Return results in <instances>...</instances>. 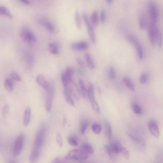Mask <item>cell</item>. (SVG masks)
<instances>
[{"mask_svg": "<svg viewBox=\"0 0 163 163\" xmlns=\"http://www.w3.org/2000/svg\"><path fill=\"white\" fill-rule=\"evenodd\" d=\"M89 154L82 149H75L71 150L64 157L67 160H72L78 161L86 160L88 158Z\"/></svg>", "mask_w": 163, "mask_h": 163, "instance_id": "6da1fadb", "label": "cell"}, {"mask_svg": "<svg viewBox=\"0 0 163 163\" xmlns=\"http://www.w3.org/2000/svg\"><path fill=\"white\" fill-rule=\"evenodd\" d=\"M21 37L25 42L30 44H33L37 41V38L30 29L27 26L23 27L21 29Z\"/></svg>", "mask_w": 163, "mask_h": 163, "instance_id": "7a4b0ae2", "label": "cell"}, {"mask_svg": "<svg viewBox=\"0 0 163 163\" xmlns=\"http://www.w3.org/2000/svg\"><path fill=\"white\" fill-rule=\"evenodd\" d=\"M127 38L136 48L137 53L139 59L142 60L144 57V52L142 46L140 44L138 39L135 36L132 35H128Z\"/></svg>", "mask_w": 163, "mask_h": 163, "instance_id": "3957f363", "label": "cell"}, {"mask_svg": "<svg viewBox=\"0 0 163 163\" xmlns=\"http://www.w3.org/2000/svg\"><path fill=\"white\" fill-rule=\"evenodd\" d=\"M159 29L157 24L149 23L148 28V35L150 43L155 45L156 43Z\"/></svg>", "mask_w": 163, "mask_h": 163, "instance_id": "277c9868", "label": "cell"}, {"mask_svg": "<svg viewBox=\"0 0 163 163\" xmlns=\"http://www.w3.org/2000/svg\"><path fill=\"white\" fill-rule=\"evenodd\" d=\"M25 136L23 134L19 135L16 138L13 149V153L15 156L20 154L22 151L25 141Z\"/></svg>", "mask_w": 163, "mask_h": 163, "instance_id": "5b68a950", "label": "cell"}, {"mask_svg": "<svg viewBox=\"0 0 163 163\" xmlns=\"http://www.w3.org/2000/svg\"><path fill=\"white\" fill-rule=\"evenodd\" d=\"M149 11L151 22L157 24L158 19V9L157 4L153 1L150 2L149 5Z\"/></svg>", "mask_w": 163, "mask_h": 163, "instance_id": "8992f818", "label": "cell"}, {"mask_svg": "<svg viewBox=\"0 0 163 163\" xmlns=\"http://www.w3.org/2000/svg\"><path fill=\"white\" fill-rule=\"evenodd\" d=\"M83 18L86 25L90 39L93 44H95L96 41V36L93 26L86 14L84 13L83 14Z\"/></svg>", "mask_w": 163, "mask_h": 163, "instance_id": "52a82bcc", "label": "cell"}, {"mask_svg": "<svg viewBox=\"0 0 163 163\" xmlns=\"http://www.w3.org/2000/svg\"><path fill=\"white\" fill-rule=\"evenodd\" d=\"M46 94L45 99V109L48 112H50L51 110L52 103L54 95V90L53 87L50 86L48 90L46 91Z\"/></svg>", "mask_w": 163, "mask_h": 163, "instance_id": "ba28073f", "label": "cell"}, {"mask_svg": "<svg viewBox=\"0 0 163 163\" xmlns=\"http://www.w3.org/2000/svg\"><path fill=\"white\" fill-rule=\"evenodd\" d=\"M45 133L44 128H42L39 130L35 137L34 147L41 148L44 142Z\"/></svg>", "mask_w": 163, "mask_h": 163, "instance_id": "9c48e42d", "label": "cell"}, {"mask_svg": "<svg viewBox=\"0 0 163 163\" xmlns=\"http://www.w3.org/2000/svg\"><path fill=\"white\" fill-rule=\"evenodd\" d=\"M67 88L69 91L71 95H72L75 99L78 100L80 97L81 94L79 88L74 81H71L68 83Z\"/></svg>", "mask_w": 163, "mask_h": 163, "instance_id": "30bf717a", "label": "cell"}, {"mask_svg": "<svg viewBox=\"0 0 163 163\" xmlns=\"http://www.w3.org/2000/svg\"><path fill=\"white\" fill-rule=\"evenodd\" d=\"M148 128L151 134L156 138H158L160 131L157 123L154 120H152L148 123Z\"/></svg>", "mask_w": 163, "mask_h": 163, "instance_id": "8fae6325", "label": "cell"}, {"mask_svg": "<svg viewBox=\"0 0 163 163\" xmlns=\"http://www.w3.org/2000/svg\"><path fill=\"white\" fill-rule=\"evenodd\" d=\"M71 47L73 50L76 51H84L88 48L89 45L85 41L74 42L71 44Z\"/></svg>", "mask_w": 163, "mask_h": 163, "instance_id": "7c38bea8", "label": "cell"}, {"mask_svg": "<svg viewBox=\"0 0 163 163\" xmlns=\"http://www.w3.org/2000/svg\"><path fill=\"white\" fill-rule=\"evenodd\" d=\"M41 149L33 147L29 156L30 163H37L39 158Z\"/></svg>", "mask_w": 163, "mask_h": 163, "instance_id": "4fadbf2b", "label": "cell"}, {"mask_svg": "<svg viewBox=\"0 0 163 163\" xmlns=\"http://www.w3.org/2000/svg\"><path fill=\"white\" fill-rule=\"evenodd\" d=\"M36 81L37 83L43 87L46 91L50 88V86L49 83L45 80L44 77L42 75H38L37 77Z\"/></svg>", "mask_w": 163, "mask_h": 163, "instance_id": "5bb4252c", "label": "cell"}, {"mask_svg": "<svg viewBox=\"0 0 163 163\" xmlns=\"http://www.w3.org/2000/svg\"><path fill=\"white\" fill-rule=\"evenodd\" d=\"M84 57L88 67L90 70H93L96 68V64L92 55L87 53L84 55Z\"/></svg>", "mask_w": 163, "mask_h": 163, "instance_id": "9a60e30c", "label": "cell"}, {"mask_svg": "<svg viewBox=\"0 0 163 163\" xmlns=\"http://www.w3.org/2000/svg\"><path fill=\"white\" fill-rule=\"evenodd\" d=\"M40 23L43 25L47 30L51 32H53L55 31V28L54 25L50 21L45 19H41Z\"/></svg>", "mask_w": 163, "mask_h": 163, "instance_id": "2e32d148", "label": "cell"}, {"mask_svg": "<svg viewBox=\"0 0 163 163\" xmlns=\"http://www.w3.org/2000/svg\"><path fill=\"white\" fill-rule=\"evenodd\" d=\"M48 49L52 54L57 55L59 53V46L56 42H52L48 45Z\"/></svg>", "mask_w": 163, "mask_h": 163, "instance_id": "e0dca14e", "label": "cell"}, {"mask_svg": "<svg viewBox=\"0 0 163 163\" xmlns=\"http://www.w3.org/2000/svg\"><path fill=\"white\" fill-rule=\"evenodd\" d=\"M31 109L29 106L26 108L24 113L23 124L24 126H27L30 123L31 117Z\"/></svg>", "mask_w": 163, "mask_h": 163, "instance_id": "ac0fdd59", "label": "cell"}, {"mask_svg": "<svg viewBox=\"0 0 163 163\" xmlns=\"http://www.w3.org/2000/svg\"><path fill=\"white\" fill-rule=\"evenodd\" d=\"M64 95L66 102L72 106H75V103L71 96V95L67 88H64Z\"/></svg>", "mask_w": 163, "mask_h": 163, "instance_id": "d6986e66", "label": "cell"}, {"mask_svg": "<svg viewBox=\"0 0 163 163\" xmlns=\"http://www.w3.org/2000/svg\"><path fill=\"white\" fill-rule=\"evenodd\" d=\"M87 95L90 102L95 100L94 96V88L93 85L92 83L89 84L87 90Z\"/></svg>", "mask_w": 163, "mask_h": 163, "instance_id": "ffe728a7", "label": "cell"}, {"mask_svg": "<svg viewBox=\"0 0 163 163\" xmlns=\"http://www.w3.org/2000/svg\"><path fill=\"white\" fill-rule=\"evenodd\" d=\"M106 135L108 141H111L112 137V128L111 125L110 123L107 121H106L105 123Z\"/></svg>", "mask_w": 163, "mask_h": 163, "instance_id": "44dd1931", "label": "cell"}, {"mask_svg": "<svg viewBox=\"0 0 163 163\" xmlns=\"http://www.w3.org/2000/svg\"><path fill=\"white\" fill-rule=\"evenodd\" d=\"M64 73L68 83L73 81V77L74 73V71L72 68L69 66H67Z\"/></svg>", "mask_w": 163, "mask_h": 163, "instance_id": "7402d4cb", "label": "cell"}, {"mask_svg": "<svg viewBox=\"0 0 163 163\" xmlns=\"http://www.w3.org/2000/svg\"><path fill=\"white\" fill-rule=\"evenodd\" d=\"M109 145L114 154L116 155L120 153L122 146L118 142H114L111 143Z\"/></svg>", "mask_w": 163, "mask_h": 163, "instance_id": "603a6c76", "label": "cell"}, {"mask_svg": "<svg viewBox=\"0 0 163 163\" xmlns=\"http://www.w3.org/2000/svg\"><path fill=\"white\" fill-rule=\"evenodd\" d=\"M0 15L6 16L11 19L13 18L12 15L8 9L2 5H0Z\"/></svg>", "mask_w": 163, "mask_h": 163, "instance_id": "cb8c5ba5", "label": "cell"}, {"mask_svg": "<svg viewBox=\"0 0 163 163\" xmlns=\"http://www.w3.org/2000/svg\"><path fill=\"white\" fill-rule=\"evenodd\" d=\"M123 82L124 84L132 92H135V89L134 85L129 78L126 77H124L123 79Z\"/></svg>", "mask_w": 163, "mask_h": 163, "instance_id": "d4e9b609", "label": "cell"}, {"mask_svg": "<svg viewBox=\"0 0 163 163\" xmlns=\"http://www.w3.org/2000/svg\"><path fill=\"white\" fill-rule=\"evenodd\" d=\"M139 25L140 28L142 29H145L147 26V17L144 14H142L140 16L139 20Z\"/></svg>", "mask_w": 163, "mask_h": 163, "instance_id": "484cf974", "label": "cell"}, {"mask_svg": "<svg viewBox=\"0 0 163 163\" xmlns=\"http://www.w3.org/2000/svg\"><path fill=\"white\" fill-rule=\"evenodd\" d=\"M5 86L6 89L8 92L11 93L12 92L14 89V84L12 80L7 78L5 81Z\"/></svg>", "mask_w": 163, "mask_h": 163, "instance_id": "4316f807", "label": "cell"}, {"mask_svg": "<svg viewBox=\"0 0 163 163\" xmlns=\"http://www.w3.org/2000/svg\"><path fill=\"white\" fill-rule=\"evenodd\" d=\"M81 148L83 151L88 154H92L94 152L92 146L87 143L83 144L82 145Z\"/></svg>", "mask_w": 163, "mask_h": 163, "instance_id": "83f0119b", "label": "cell"}, {"mask_svg": "<svg viewBox=\"0 0 163 163\" xmlns=\"http://www.w3.org/2000/svg\"><path fill=\"white\" fill-rule=\"evenodd\" d=\"M75 20L77 28L81 29L82 28V22L79 13L77 10L75 12Z\"/></svg>", "mask_w": 163, "mask_h": 163, "instance_id": "f1b7e54d", "label": "cell"}, {"mask_svg": "<svg viewBox=\"0 0 163 163\" xmlns=\"http://www.w3.org/2000/svg\"><path fill=\"white\" fill-rule=\"evenodd\" d=\"M79 85L81 89L82 95L84 98H86L87 95V90L82 80H80L79 81Z\"/></svg>", "mask_w": 163, "mask_h": 163, "instance_id": "f546056e", "label": "cell"}, {"mask_svg": "<svg viewBox=\"0 0 163 163\" xmlns=\"http://www.w3.org/2000/svg\"><path fill=\"white\" fill-rule=\"evenodd\" d=\"M92 129L94 133L99 134L102 131V127L99 124L94 123L92 125Z\"/></svg>", "mask_w": 163, "mask_h": 163, "instance_id": "4dcf8cb0", "label": "cell"}, {"mask_svg": "<svg viewBox=\"0 0 163 163\" xmlns=\"http://www.w3.org/2000/svg\"><path fill=\"white\" fill-rule=\"evenodd\" d=\"M88 126V122L87 120H83L82 121L80 125V131L81 134L84 135Z\"/></svg>", "mask_w": 163, "mask_h": 163, "instance_id": "1f68e13d", "label": "cell"}, {"mask_svg": "<svg viewBox=\"0 0 163 163\" xmlns=\"http://www.w3.org/2000/svg\"><path fill=\"white\" fill-rule=\"evenodd\" d=\"M91 21L94 26H95L97 25L98 22V16L97 12L96 11H94L92 12L91 16Z\"/></svg>", "mask_w": 163, "mask_h": 163, "instance_id": "d6a6232c", "label": "cell"}, {"mask_svg": "<svg viewBox=\"0 0 163 163\" xmlns=\"http://www.w3.org/2000/svg\"><path fill=\"white\" fill-rule=\"evenodd\" d=\"M132 108L133 112L137 115H141L142 113V110L141 107L136 103L133 104L132 105Z\"/></svg>", "mask_w": 163, "mask_h": 163, "instance_id": "836d02e7", "label": "cell"}, {"mask_svg": "<svg viewBox=\"0 0 163 163\" xmlns=\"http://www.w3.org/2000/svg\"><path fill=\"white\" fill-rule=\"evenodd\" d=\"M26 59L28 66L31 67L33 65L34 61V58L33 55L30 53H28L26 56Z\"/></svg>", "mask_w": 163, "mask_h": 163, "instance_id": "e575fe53", "label": "cell"}, {"mask_svg": "<svg viewBox=\"0 0 163 163\" xmlns=\"http://www.w3.org/2000/svg\"><path fill=\"white\" fill-rule=\"evenodd\" d=\"M116 76V71L114 67L111 66L108 73V78L110 80H113L115 79Z\"/></svg>", "mask_w": 163, "mask_h": 163, "instance_id": "d590c367", "label": "cell"}, {"mask_svg": "<svg viewBox=\"0 0 163 163\" xmlns=\"http://www.w3.org/2000/svg\"><path fill=\"white\" fill-rule=\"evenodd\" d=\"M162 32L160 29H159L156 43H157L160 48H161L162 47Z\"/></svg>", "mask_w": 163, "mask_h": 163, "instance_id": "8d00e7d4", "label": "cell"}, {"mask_svg": "<svg viewBox=\"0 0 163 163\" xmlns=\"http://www.w3.org/2000/svg\"><path fill=\"white\" fill-rule=\"evenodd\" d=\"M91 106L93 110L97 113H99L100 112V107L98 104L96 100H94L90 102Z\"/></svg>", "mask_w": 163, "mask_h": 163, "instance_id": "74e56055", "label": "cell"}, {"mask_svg": "<svg viewBox=\"0 0 163 163\" xmlns=\"http://www.w3.org/2000/svg\"><path fill=\"white\" fill-rule=\"evenodd\" d=\"M68 142L70 145L74 146H77L78 145L77 139L73 136L70 137L68 138Z\"/></svg>", "mask_w": 163, "mask_h": 163, "instance_id": "f35d334b", "label": "cell"}, {"mask_svg": "<svg viewBox=\"0 0 163 163\" xmlns=\"http://www.w3.org/2000/svg\"><path fill=\"white\" fill-rule=\"evenodd\" d=\"M106 151L108 154L109 157L112 160L115 158V154H114L111 150L109 145H107L105 146V147Z\"/></svg>", "mask_w": 163, "mask_h": 163, "instance_id": "ab89813d", "label": "cell"}, {"mask_svg": "<svg viewBox=\"0 0 163 163\" xmlns=\"http://www.w3.org/2000/svg\"><path fill=\"white\" fill-rule=\"evenodd\" d=\"M120 153H122L125 159L128 160L129 158L130 155L129 152L128 150L125 147L122 146Z\"/></svg>", "mask_w": 163, "mask_h": 163, "instance_id": "60d3db41", "label": "cell"}, {"mask_svg": "<svg viewBox=\"0 0 163 163\" xmlns=\"http://www.w3.org/2000/svg\"><path fill=\"white\" fill-rule=\"evenodd\" d=\"M148 77L147 75L145 73H143L141 75L139 78L140 83L142 84H145L147 82Z\"/></svg>", "mask_w": 163, "mask_h": 163, "instance_id": "b9f144b4", "label": "cell"}, {"mask_svg": "<svg viewBox=\"0 0 163 163\" xmlns=\"http://www.w3.org/2000/svg\"><path fill=\"white\" fill-rule=\"evenodd\" d=\"M67 161L65 157H58L53 160L51 163H67Z\"/></svg>", "mask_w": 163, "mask_h": 163, "instance_id": "7bdbcfd3", "label": "cell"}, {"mask_svg": "<svg viewBox=\"0 0 163 163\" xmlns=\"http://www.w3.org/2000/svg\"><path fill=\"white\" fill-rule=\"evenodd\" d=\"M56 141L57 143L60 147H61L63 146V141L62 137L59 133H57L56 135Z\"/></svg>", "mask_w": 163, "mask_h": 163, "instance_id": "ee69618b", "label": "cell"}, {"mask_svg": "<svg viewBox=\"0 0 163 163\" xmlns=\"http://www.w3.org/2000/svg\"><path fill=\"white\" fill-rule=\"evenodd\" d=\"M9 107L8 104H6L3 108L2 115L4 118H6L8 115Z\"/></svg>", "mask_w": 163, "mask_h": 163, "instance_id": "f6af8a7d", "label": "cell"}, {"mask_svg": "<svg viewBox=\"0 0 163 163\" xmlns=\"http://www.w3.org/2000/svg\"><path fill=\"white\" fill-rule=\"evenodd\" d=\"M10 76L11 79L16 81H20L21 80L20 76L15 72H12L10 74Z\"/></svg>", "mask_w": 163, "mask_h": 163, "instance_id": "bcb514c9", "label": "cell"}, {"mask_svg": "<svg viewBox=\"0 0 163 163\" xmlns=\"http://www.w3.org/2000/svg\"><path fill=\"white\" fill-rule=\"evenodd\" d=\"M106 14L105 10L102 9L101 11L100 15V19L101 22L104 23L106 20Z\"/></svg>", "mask_w": 163, "mask_h": 163, "instance_id": "7dc6e473", "label": "cell"}, {"mask_svg": "<svg viewBox=\"0 0 163 163\" xmlns=\"http://www.w3.org/2000/svg\"><path fill=\"white\" fill-rule=\"evenodd\" d=\"M61 79L62 83L64 88L68 86V83H68L64 73L61 75Z\"/></svg>", "mask_w": 163, "mask_h": 163, "instance_id": "c3c4849f", "label": "cell"}, {"mask_svg": "<svg viewBox=\"0 0 163 163\" xmlns=\"http://www.w3.org/2000/svg\"><path fill=\"white\" fill-rule=\"evenodd\" d=\"M77 61L78 64L82 68H85L86 65L84 61L80 57L77 58Z\"/></svg>", "mask_w": 163, "mask_h": 163, "instance_id": "681fc988", "label": "cell"}, {"mask_svg": "<svg viewBox=\"0 0 163 163\" xmlns=\"http://www.w3.org/2000/svg\"><path fill=\"white\" fill-rule=\"evenodd\" d=\"M128 135L129 137L134 142L138 143H140L141 142V140L139 138L136 137H135L134 136H133L130 134H128Z\"/></svg>", "mask_w": 163, "mask_h": 163, "instance_id": "f907efd6", "label": "cell"}, {"mask_svg": "<svg viewBox=\"0 0 163 163\" xmlns=\"http://www.w3.org/2000/svg\"><path fill=\"white\" fill-rule=\"evenodd\" d=\"M20 1L26 4H30V2L27 1V0H21V1Z\"/></svg>", "mask_w": 163, "mask_h": 163, "instance_id": "816d5d0a", "label": "cell"}, {"mask_svg": "<svg viewBox=\"0 0 163 163\" xmlns=\"http://www.w3.org/2000/svg\"><path fill=\"white\" fill-rule=\"evenodd\" d=\"M106 1L107 4H112V3L113 2V0H106Z\"/></svg>", "mask_w": 163, "mask_h": 163, "instance_id": "f5cc1de1", "label": "cell"}, {"mask_svg": "<svg viewBox=\"0 0 163 163\" xmlns=\"http://www.w3.org/2000/svg\"><path fill=\"white\" fill-rule=\"evenodd\" d=\"M66 121H67V119L66 117H64L63 119V124L64 126L65 125V124H66Z\"/></svg>", "mask_w": 163, "mask_h": 163, "instance_id": "db71d44e", "label": "cell"}, {"mask_svg": "<svg viewBox=\"0 0 163 163\" xmlns=\"http://www.w3.org/2000/svg\"></svg>", "mask_w": 163, "mask_h": 163, "instance_id": "11a10c76", "label": "cell"}]
</instances>
